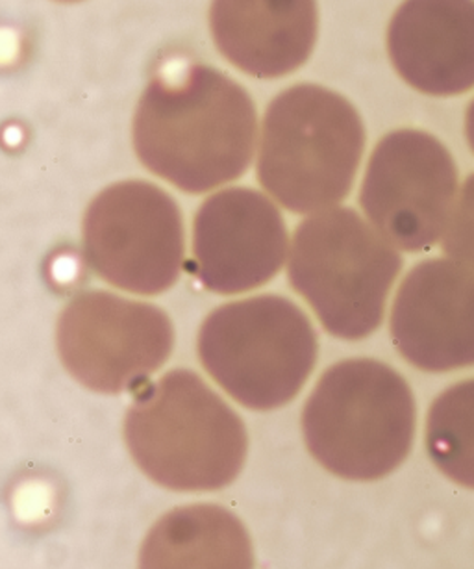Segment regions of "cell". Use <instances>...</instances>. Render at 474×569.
<instances>
[{
    "mask_svg": "<svg viewBox=\"0 0 474 569\" xmlns=\"http://www.w3.org/2000/svg\"><path fill=\"white\" fill-rule=\"evenodd\" d=\"M256 143V108L218 69L188 63L157 74L134 118V149L151 173L188 193L240 179Z\"/></svg>",
    "mask_w": 474,
    "mask_h": 569,
    "instance_id": "6da1fadb",
    "label": "cell"
},
{
    "mask_svg": "<svg viewBox=\"0 0 474 569\" xmlns=\"http://www.w3.org/2000/svg\"><path fill=\"white\" fill-rule=\"evenodd\" d=\"M124 440L141 471L177 491L229 486L246 458L245 425L193 371L174 369L138 393Z\"/></svg>",
    "mask_w": 474,
    "mask_h": 569,
    "instance_id": "7a4b0ae2",
    "label": "cell"
},
{
    "mask_svg": "<svg viewBox=\"0 0 474 569\" xmlns=\"http://www.w3.org/2000/svg\"><path fill=\"white\" fill-rule=\"evenodd\" d=\"M307 451L330 473L379 480L412 449L415 401L385 363L354 358L324 371L302 412Z\"/></svg>",
    "mask_w": 474,
    "mask_h": 569,
    "instance_id": "3957f363",
    "label": "cell"
},
{
    "mask_svg": "<svg viewBox=\"0 0 474 569\" xmlns=\"http://www.w3.org/2000/svg\"><path fill=\"white\" fill-rule=\"evenodd\" d=\"M363 149L362 119L345 97L293 86L263 118L258 180L291 212H324L351 193Z\"/></svg>",
    "mask_w": 474,
    "mask_h": 569,
    "instance_id": "277c9868",
    "label": "cell"
},
{
    "mask_svg": "<svg viewBox=\"0 0 474 569\" xmlns=\"http://www.w3.org/2000/svg\"><path fill=\"white\" fill-rule=\"evenodd\" d=\"M402 258L352 208L313 213L296 229L288 274L330 335L362 340L384 319Z\"/></svg>",
    "mask_w": 474,
    "mask_h": 569,
    "instance_id": "5b68a950",
    "label": "cell"
},
{
    "mask_svg": "<svg viewBox=\"0 0 474 569\" xmlns=\"http://www.w3.org/2000/svg\"><path fill=\"white\" fill-rule=\"evenodd\" d=\"M199 358L243 407L274 410L306 385L317 360V336L290 299L251 297L208 316L199 332Z\"/></svg>",
    "mask_w": 474,
    "mask_h": 569,
    "instance_id": "8992f818",
    "label": "cell"
},
{
    "mask_svg": "<svg viewBox=\"0 0 474 569\" xmlns=\"http://www.w3.org/2000/svg\"><path fill=\"white\" fill-rule=\"evenodd\" d=\"M84 257L101 279L158 296L184 268V223L173 197L145 180L110 186L84 216Z\"/></svg>",
    "mask_w": 474,
    "mask_h": 569,
    "instance_id": "52a82bcc",
    "label": "cell"
},
{
    "mask_svg": "<svg viewBox=\"0 0 474 569\" xmlns=\"http://www.w3.org/2000/svg\"><path fill=\"white\" fill-rule=\"evenodd\" d=\"M57 341L63 366L80 385L121 393L162 368L173 351L174 330L162 308L88 291L63 310Z\"/></svg>",
    "mask_w": 474,
    "mask_h": 569,
    "instance_id": "ba28073f",
    "label": "cell"
},
{
    "mask_svg": "<svg viewBox=\"0 0 474 569\" xmlns=\"http://www.w3.org/2000/svg\"><path fill=\"white\" fill-rule=\"evenodd\" d=\"M456 190V163L446 147L421 130H396L374 149L360 202L391 246L417 252L440 241Z\"/></svg>",
    "mask_w": 474,
    "mask_h": 569,
    "instance_id": "9c48e42d",
    "label": "cell"
},
{
    "mask_svg": "<svg viewBox=\"0 0 474 569\" xmlns=\"http://www.w3.org/2000/svg\"><path fill=\"white\" fill-rule=\"evenodd\" d=\"M285 252L284 219L260 191H219L196 212L193 269L206 290L234 296L260 288L279 273Z\"/></svg>",
    "mask_w": 474,
    "mask_h": 569,
    "instance_id": "30bf717a",
    "label": "cell"
},
{
    "mask_svg": "<svg viewBox=\"0 0 474 569\" xmlns=\"http://www.w3.org/2000/svg\"><path fill=\"white\" fill-rule=\"evenodd\" d=\"M396 351L415 368L443 373L474 366V271L426 260L402 280L391 310Z\"/></svg>",
    "mask_w": 474,
    "mask_h": 569,
    "instance_id": "8fae6325",
    "label": "cell"
},
{
    "mask_svg": "<svg viewBox=\"0 0 474 569\" xmlns=\"http://www.w3.org/2000/svg\"><path fill=\"white\" fill-rule=\"evenodd\" d=\"M396 73L426 96L474 88V0H406L391 19Z\"/></svg>",
    "mask_w": 474,
    "mask_h": 569,
    "instance_id": "7c38bea8",
    "label": "cell"
},
{
    "mask_svg": "<svg viewBox=\"0 0 474 569\" xmlns=\"http://www.w3.org/2000/svg\"><path fill=\"white\" fill-rule=\"evenodd\" d=\"M210 29L219 52L254 79H280L312 57L315 0H213Z\"/></svg>",
    "mask_w": 474,
    "mask_h": 569,
    "instance_id": "4fadbf2b",
    "label": "cell"
},
{
    "mask_svg": "<svg viewBox=\"0 0 474 569\" xmlns=\"http://www.w3.org/2000/svg\"><path fill=\"white\" fill-rule=\"evenodd\" d=\"M252 543L240 518L218 505L174 508L149 530L140 569H252Z\"/></svg>",
    "mask_w": 474,
    "mask_h": 569,
    "instance_id": "5bb4252c",
    "label": "cell"
},
{
    "mask_svg": "<svg viewBox=\"0 0 474 569\" xmlns=\"http://www.w3.org/2000/svg\"><path fill=\"white\" fill-rule=\"evenodd\" d=\"M426 447L448 479L474 490V379L452 386L430 407Z\"/></svg>",
    "mask_w": 474,
    "mask_h": 569,
    "instance_id": "9a60e30c",
    "label": "cell"
},
{
    "mask_svg": "<svg viewBox=\"0 0 474 569\" xmlns=\"http://www.w3.org/2000/svg\"><path fill=\"white\" fill-rule=\"evenodd\" d=\"M443 251L451 260L474 269V174L463 184L443 238Z\"/></svg>",
    "mask_w": 474,
    "mask_h": 569,
    "instance_id": "2e32d148",
    "label": "cell"
},
{
    "mask_svg": "<svg viewBox=\"0 0 474 569\" xmlns=\"http://www.w3.org/2000/svg\"><path fill=\"white\" fill-rule=\"evenodd\" d=\"M465 132H467L468 146L474 152V101L467 110V121H465Z\"/></svg>",
    "mask_w": 474,
    "mask_h": 569,
    "instance_id": "e0dca14e",
    "label": "cell"
},
{
    "mask_svg": "<svg viewBox=\"0 0 474 569\" xmlns=\"http://www.w3.org/2000/svg\"><path fill=\"white\" fill-rule=\"evenodd\" d=\"M57 2H68V4H71V2H80V0H57Z\"/></svg>",
    "mask_w": 474,
    "mask_h": 569,
    "instance_id": "ac0fdd59",
    "label": "cell"
}]
</instances>
